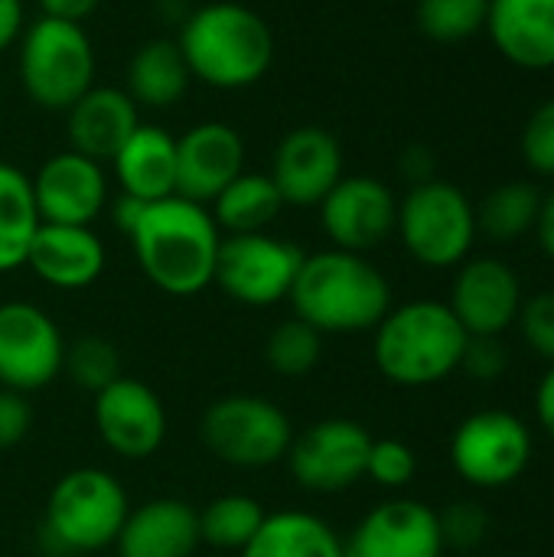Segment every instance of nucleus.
I'll use <instances>...</instances> for the list:
<instances>
[{
  "label": "nucleus",
  "instance_id": "28",
  "mask_svg": "<svg viewBox=\"0 0 554 557\" xmlns=\"http://www.w3.org/2000/svg\"><path fill=\"white\" fill-rule=\"evenodd\" d=\"M39 225L42 222L36 212L29 176L20 166L0 160V274L26 264Z\"/></svg>",
  "mask_w": 554,
  "mask_h": 557
},
{
  "label": "nucleus",
  "instance_id": "7",
  "mask_svg": "<svg viewBox=\"0 0 554 557\" xmlns=\"http://www.w3.org/2000/svg\"><path fill=\"white\" fill-rule=\"evenodd\" d=\"M395 232L405 251L434 271L460 268L477 242V209L467 193L447 180H424L398 202Z\"/></svg>",
  "mask_w": 554,
  "mask_h": 557
},
{
  "label": "nucleus",
  "instance_id": "3",
  "mask_svg": "<svg viewBox=\"0 0 554 557\" xmlns=\"http://www.w3.org/2000/svg\"><path fill=\"white\" fill-rule=\"evenodd\" d=\"M196 82L238 91L258 85L274 62V33L261 13L235 0L196 7L176 39Z\"/></svg>",
  "mask_w": 554,
  "mask_h": 557
},
{
  "label": "nucleus",
  "instance_id": "31",
  "mask_svg": "<svg viewBox=\"0 0 554 557\" xmlns=\"http://www.w3.org/2000/svg\"><path fill=\"white\" fill-rule=\"evenodd\" d=\"M320 356H323V336L297 317L274 326L264 343V362L281 379L310 375L320 366Z\"/></svg>",
  "mask_w": 554,
  "mask_h": 557
},
{
  "label": "nucleus",
  "instance_id": "24",
  "mask_svg": "<svg viewBox=\"0 0 554 557\" xmlns=\"http://www.w3.org/2000/svg\"><path fill=\"white\" fill-rule=\"evenodd\" d=\"M487 29L509 62L522 69L554 65V0H490Z\"/></svg>",
  "mask_w": 554,
  "mask_h": 557
},
{
  "label": "nucleus",
  "instance_id": "18",
  "mask_svg": "<svg viewBox=\"0 0 554 557\" xmlns=\"http://www.w3.org/2000/svg\"><path fill=\"white\" fill-rule=\"evenodd\" d=\"M438 512L421 499H385L353 529L346 557H441Z\"/></svg>",
  "mask_w": 554,
  "mask_h": 557
},
{
  "label": "nucleus",
  "instance_id": "11",
  "mask_svg": "<svg viewBox=\"0 0 554 557\" xmlns=\"http://www.w3.org/2000/svg\"><path fill=\"white\" fill-rule=\"evenodd\" d=\"M372 434L353 418H323L304 431H294L284 457L294 483L307 493H346L366 480V460Z\"/></svg>",
  "mask_w": 554,
  "mask_h": 557
},
{
  "label": "nucleus",
  "instance_id": "36",
  "mask_svg": "<svg viewBox=\"0 0 554 557\" xmlns=\"http://www.w3.org/2000/svg\"><path fill=\"white\" fill-rule=\"evenodd\" d=\"M522 343L545 362L554 366V290H539L522 300L519 320H516Z\"/></svg>",
  "mask_w": 554,
  "mask_h": 557
},
{
  "label": "nucleus",
  "instance_id": "40",
  "mask_svg": "<svg viewBox=\"0 0 554 557\" xmlns=\"http://www.w3.org/2000/svg\"><path fill=\"white\" fill-rule=\"evenodd\" d=\"M36 3H39L42 16H56V20H69V23H82L101 7V0H36Z\"/></svg>",
  "mask_w": 554,
  "mask_h": 557
},
{
  "label": "nucleus",
  "instance_id": "17",
  "mask_svg": "<svg viewBox=\"0 0 554 557\" xmlns=\"http://www.w3.org/2000/svg\"><path fill=\"white\" fill-rule=\"evenodd\" d=\"M29 183L39 222L49 225H91L108 206L104 163L75 150L52 153Z\"/></svg>",
  "mask_w": 554,
  "mask_h": 557
},
{
  "label": "nucleus",
  "instance_id": "16",
  "mask_svg": "<svg viewBox=\"0 0 554 557\" xmlns=\"http://www.w3.org/2000/svg\"><path fill=\"white\" fill-rule=\"evenodd\" d=\"M284 199L294 209H317L327 193L346 176L340 140L313 124L294 127L281 137L274 163L268 173Z\"/></svg>",
  "mask_w": 554,
  "mask_h": 557
},
{
  "label": "nucleus",
  "instance_id": "15",
  "mask_svg": "<svg viewBox=\"0 0 554 557\" xmlns=\"http://www.w3.org/2000/svg\"><path fill=\"white\" fill-rule=\"evenodd\" d=\"M522 281L503 258H467L451 284L447 307L467 336H506L522 310Z\"/></svg>",
  "mask_w": 554,
  "mask_h": 557
},
{
  "label": "nucleus",
  "instance_id": "20",
  "mask_svg": "<svg viewBox=\"0 0 554 557\" xmlns=\"http://www.w3.org/2000/svg\"><path fill=\"white\" fill-rule=\"evenodd\" d=\"M104 245L91 225H49L33 235L26 268L56 290H85L104 274Z\"/></svg>",
  "mask_w": 554,
  "mask_h": 557
},
{
  "label": "nucleus",
  "instance_id": "1",
  "mask_svg": "<svg viewBox=\"0 0 554 557\" xmlns=\"http://www.w3.org/2000/svg\"><path fill=\"white\" fill-rule=\"evenodd\" d=\"M127 238L144 277L170 297H196L216 277L222 232L209 206L183 196L147 202Z\"/></svg>",
  "mask_w": 554,
  "mask_h": 557
},
{
  "label": "nucleus",
  "instance_id": "22",
  "mask_svg": "<svg viewBox=\"0 0 554 557\" xmlns=\"http://www.w3.org/2000/svg\"><path fill=\"white\" fill-rule=\"evenodd\" d=\"M199 545L196 509L183 499L160 496L127 512L114 552L118 557H193Z\"/></svg>",
  "mask_w": 554,
  "mask_h": 557
},
{
  "label": "nucleus",
  "instance_id": "33",
  "mask_svg": "<svg viewBox=\"0 0 554 557\" xmlns=\"http://www.w3.org/2000/svg\"><path fill=\"white\" fill-rule=\"evenodd\" d=\"M490 0H418V26L438 42L470 39L487 26Z\"/></svg>",
  "mask_w": 554,
  "mask_h": 557
},
{
  "label": "nucleus",
  "instance_id": "12",
  "mask_svg": "<svg viewBox=\"0 0 554 557\" xmlns=\"http://www.w3.org/2000/svg\"><path fill=\"white\" fill-rule=\"evenodd\" d=\"M65 339L56 320L26 300L0 304V388L33 395L62 375Z\"/></svg>",
  "mask_w": 554,
  "mask_h": 557
},
{
  "label": "nucleus",
  "instance_id": "37",
  "mask_svg": "<svg viewBox=\"0 0 554 557\" xmlns=\"http://www.w3.org/2000/svg\"><path fill=\"white\" fill-rule=\"evenodd\" d=\"M522 157L535 173L554 176V98L532 111L522 131Z\"/></svg>",
  "mask_w": 554,
  "mask_h": 557
},
{
  "label": "nucleus",
  "instance_id": "25",
  "mask_svg": "<svg viewBox=\"0 0 554 557\" xmlns=\"http://www.w3.org/2000/svg\"><path fill=\"white\" fill-rule=\"evenodd\" d=\"M242 557H346L340 532L313 512H271Z\"/></svg>",
  "mask_w": 554,
  "mask_h": 557
},
{
  "label": "nucleus",
  "instance_id": "10",
  "mask_svg": "<svg viewBox=\"0 0 554 557\" xmlns=\"http://www.w3.org/2000/svg\"><path fill=\"white\" fill-rule=\"evenodd\" d=\"M304 251L268 232L222 235L212 284L245 307H274L291 297Z\"/></svg>",
  "mask_w": 554,
  "mask_h": 557
},
{
  "label": "nucleus",
  "instance_id": "29",
  "mask_svg": "<svg viewBox=\"0 0 554 557\" xmlns=\"http://www.w3.org/2000/svg\"><path fill=\"white\" fill-rule=\"evenodd\" d=\"M542 193L532 183H503L477 209V232H483L490 242H519L529 235L542 212Z\"/></svg>",
  "mask_w": 554,
  "mask_h": 557
},
{
  "label": "nucleus",
  "instance_id": "35",
  "mask_svg": "<svg viewBox=\"0 0 554 557\" xmlns=\"http://www.w3.org/2000/svg\"><path fill=\"white\" fill-rule=\"evenodd\" d=\"M438 522H441L444 548L470 552V548L483 545L490 535V516L483 512L480 503H470V499L451 503L444 512H438Z\"/></svg>",
  "mask_w": 554,
  "mask_h": 557
},
{
  "label": "nucleus",
  "instance_id": "26",
  "mask_svg": "<svg viewBox=\"0 0 554 557\" xmlns=\"http://www.w3.org/2000/svg\"><path fill=\"white\" fill-rule=\"evenodd\" d=\"M189 82L193 75L176 39H147L124 72V91L137 108H173L186 95Z\"/></svg>",
  "mask_w": 554,
  "mask_h": 557
},
{
  "label": "nucleus",
  "instance_id": "32",
  "mask_svg": "<svg viewBox=\"0 0 554 557\" xmlns=\"http://www.w3.org/2000/svg\"><path fill=\"white\" fill-rule=\"evenodd\" d=\"M62 372L69 375L72 385L98 395L101 388H108L114 379H121V352L111 339L104 336H78L72 343H65V356H62Z\"/></svg>",
  "mask_w": 554,
  "mask_h": 557
},
{
  "label": "nucleus",
  "instance_id": "13",
  "mask_svg": "<svg viewBox=\"0 0 554 557\" xmlns=\"http://www.w3.org/2000/svg\"><path fill=\"white\" fill-rule=\"evenodd\" d=\"M91 418L101 444L124 460L153 457L163 447L170 428L160 395L147 382L131 375L114 379L95 395Z\"/></svg>",
  "mask_w": 554,
  "mask_h": 557
},
{
  "label": "nucleus",
  "instance_id": "19",
  "mask_svg": "<svg viewBox=\"0 0 554 557\" xmlns=\"http://www.w3.org/2000/svg\"><path fill=\"white\" fill-rule=\"evenodd\" d=\"M245 173V140L225 121H202L176 137V196L212 206V199Z\"/></svg>",
  "mask_w": 554,
  "mask_h": 557
},
{
  "label": "nucleus",
  "instance_id": "41",
  "mask_svg": "<svg viewBox=\"0 0 554 557\" xmlns=\"http://www.w3.org/2000/svg\"><path fill=\"white\" fill-rule=\"evenodd\" d=\"M26 26V10L23 0H0V52L10 49Z\"/></svg>",
  "mask_w": 554,
  "mask_h": 557
},
{
  "label": "nucleus",
  "instance_id": "4",
  "mask_svg": "<svg viewBox=\"0 0 554 557\" xmlns=\"http://www.w3.org/2000/svg\"><path fill=\"white\" fill-rule=\"evenodd\" d=\"M470 336L444 300L392 307L372 330V359L398 388H431L460 372Z\"/></svg>",
  "mask_w": 554,
  "mask_h": 557
},
{
  "label": "nucleus",
  "instance_id": "34",
  "mask_svg": "<svg viewBox=\"0 0 554 557\" xmlns=\"http://www.w3.org/2000/svg\"><path fill=\"white\" fill-rule=\"evenodd\" d=\"M418 473V457L405 441L395 437H382L372 441L369 447V460H366V476L382 486V490H405Z\"/></svg>",
  "mask_w": 554,
  "mask_h": 557
},
{
  "label": "nucleus",
  "instance_id": "14",
  "mask_svg": "<svg viewBox=\"0 0 554 557\" xmlns=\"http://www.w3.org/2000/svg\"><path fill=\"white\" fill-rule=\"evenodd\" d=\"M333 248L366 255L395 235L398 199L376 176H343L317 206Z\"/></svg>",
  "mask_w": 554,
  "mask_h": 557
},
{
  "label": "nucleus",
  "instance_id": "5",
  "mask_svg": "<svg viewBox=\"0 0 554 557\" xmlns=\"http://www.w3.org/2000/svg\"><path fill=\"white\" fill-rule=\"evenodd\" d=\"M131 512L124 486L98 467L69 470L56 480L46 516L42 545L49 555H95L118 542V532Z\"/></svg>",
  "mask_w": 554,
  "mask_h": 557
},
{
  "label": "nucleus",
  "instance_id": "27",
  "mask_svg": "<svg viewBox=\"0 0 554 557\" xmlns=\"http://www.w3.org/2000/svg\"><path fill=\"white\" fill-rule=\"evenodd\" d=\"M284 199L271 176L264 173H242L235 176L209 206L219 232L225 235H251L268 232L274 219L281 215Z\"/></svg>",
  "mask_w": 554,
  "mask_h": 557
},
{
  "label": "nucleus",
  "instance_id": "39",
  "mask_svg": "<svg viewBox=\"0 0 554 557\" xmlns=\"http://www.w3.org/2000/svg\"><path fill=\"white\" fill-rule=\"evenodd\" d=\"M33 428V408L26 395L0 388V454L13 450Z\"/></svg>",
  "mask_w": 554,
  "mask_h": 557
},
{
  "label": "nucleus",
  "instance_id": "43",
  "mask_svg": "<svg viewBox=\"0 0 554 557\" xmlns=\"http://www.w3.org/2000/svg\"><path fill=\"white\" fill-rule=\"evenodd\" d=\"M535 232H539V245L542 251L554 261V193L549 199H542V212H539V222H535Z\"/></svg>",
  "mask_w": 554,
  "mask_h": 557
},
{
  "label": "nucleus",
  "instance_id": "21",
  "mask_svg": "<svg viewBox=\"0 0 554 557\" xmlns=\"http://www.w3.org/2000/svg\"><path fill=\"white\" fill-rule=\"evenodd\" d=\"M137 124H140V108L124 88L91 85L65 111L69 150L98 163H111L114 153L124 147V140L137 131Z\"/></svg>",
  "mask_w": 554,
  "mask_h": 557
},
{
  "label": "nucleus",
  "instance_id": "2",
  "mask_svg": "<svg viewBox=\"0 0 554 557\" xmlns=\"http://www.w3.org/2000/svg\"><path fill=\"white\" fill-rule=\"evenodd\" d=\"M287 300L294 317L320 336H353L382 323L392 310V287L366 255L327 248L304 255Z\"/></svg>",
  "mask_w": 554,
  "mask_h": 557
},
{
  "label": "nucleus",
  "instance_id": "9",
  "mask_svg": "<svg viewBox=\"0 0 554 557\" xmlns=\"http://www.w3.org/2000/svg\"><path fill=\"white\" fill-rule=\"evenodd\" d=\"M532 463L529 424L500 408L464 418L451 437V467L473 490H506Z\"/></svg>",
  "mask_w": 554,
  "mask_h": 557
},
{
  "label": "nucleus",
  "instance_id": "38",
  "mask_svg": "<svg viewBox=\"0 0 554 557\" xmlns=\"http://www.w3.org/2000/svg\"><path fill=\"white\" fill-rule=\"evenodd\" d=\"M506 369H509V349L503 336H470L460 372H467L473 382H500Z\"/></svg>",
  "mask_w": 554,
  "mask_h": 557
},
{
  "label": "nucleus",
  "instance_id": "23",
  "mask_svg": "<svg viewBox=\"0 0 554 557\" xmlns=\"http://www.w3.org/2000/svg\"><path fill=\"white\" fill-rule=\"evenodd\" d=\"M114 180L124 196L157 202L176 196V137L157 124H137L111 160Z\"/></svg>",
  "mask_w": 554,
  "mask_h": 557
},
{
  "label": "nucleus",
  "instance_id": "8",
  "mask_svg": "<svg viewBox=\"0 0 554 557\" xmlns=\"http://www.w3.org/2000/svg\"><path fill=\"white\" fill-rule=\"evenodd\" d=\"M199 434L216 460L238 470H264L287 457L294 424L287 411L271 398L225 395L206 408Z\"/></svg>",
  "mask_w": 554,
  "mask_h": 557
},
{
  "label": "nucleus",
  "instance_id": "6",
  "mask_svg": "<svg viewBox=\"0 0 554 557\" xmlns=\"http://www.w3.org/2000/svg\"><path fill=\"white\" fill-rule=\"evenodd\" d=\"M20 85L46 111H69L95 85V46L82 23L39 16L20 33Z\"/></svg>",
  "mask_w": 554,
  "mask_h": 557
},
{
  "label": "nucleus",
  "instance_id": "30",
  "mask_svg": "<svg viewBox=\"0 0 554 557\" xmlns=\"http://www.w3.org/2000/svg\"><path fill=\"white\" fill-rule=\"evenodd\" d=\"M196 516H199V542L242 555L248 548V542L258 535L268 512L255 496L225 493V496L209 499L206 509H199Z\"/></svg>",
  "mask_w": 554,
  "mask_h": 557
},
{
  "label": "nucleus",
  "instance_id": "42",
  "mask_svg": "<svg viewBox=\"0 0 554 557\" xmlns=\"http://www.w3.org/2000/svg\"><path fill=\"white\" fill-rule=\"evenodd\" d=\"M535 418L542 424V431L554 441V366L542 375L539 388H535Z\"/></svg>",
  "mask_w": 554,
  "mask_h": 557
}]
</instances>
